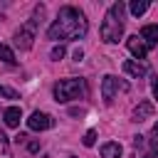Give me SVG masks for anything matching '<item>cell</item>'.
<instances>
[{"mask_svg": "<svg viewBox=\"0 0 158 158\" xmlns=\"http://www.w3.org/2000/svg\"><path fill=\"white\" fill-rule=\"evenodd\" d=\"M86 30H89V25H86L84 12H81L79 7L64 5V7L57 12L54 22L49 25L47 37H49V40H81V37L86 35Z\"/></svg>", "mask_w": 158, "mask_h": 158, "instance_id": "cell-1", "label": "cell"}, {"mask_svg": "<svg viewBox=\"0 0 158 158\" xmlns=\"http://www.w3.org/2000/svg\"><path fill=\"white\" fill-rule=\"evenodd\" d=\"M123 10H126L123 2H114L106 10V15L101 20V27H99V35L106 44H116L123 37Z\"/></svg>", "mask_w": 158, "mask_h": 158, "instance_id": "cell-2", "label": "cell"}, {"mask_svg": "<svg viewBox=\"0 0 158 158\" xmlns=\"http://www.w3.org/2000/svg\"><path fill=\"white\" fill-rule=\"evenodd\" d=\"M86 96V81L81 77H72V79H59L54 84V99L67 104L72 99H84Z\"/></svg>", "mask_w": 158, "mask_h": 158, "instance_id": "cell-3", "label": "cell"}, {"mask_svg": "<svg viewBox=\"0 0 158 158\" xmlns=\"http://www.w3.org/2000/svg\"><path fill=\"white\" fill-rule=\"evenodd\" d=\"M35 30H37V17L27 20L17 32H15V47L17 49H30L35 42Z\"/></svg>", "mask_w": 158, "mask_h": 158, "instance_id": "cell-4", "label": "cell"}, {"mask_svg": "<svg viewBox=\"0 0 158 158\" xmlns=\"http://www.w3.org/2000/svg\"><path fill=\"white\" fill-rule=\"evenodd\" d=\"M116 91H128V84L121 81V79H116L114 74H106L101 79V96H104V101L111 104L114 96H116Z\"/></svg>", "mask_w": 158, "mask_h": 158, "instance_id": "cell-5", "label": "cell"}, {"mask_svg": "<svg viewBox=\"0 0 158 158\" xmlns=\"http://www.w3.org/2000/svg\"><path fill=\"white\" fill-rule=\"evenodd\" d=\"M27 126H30L32 131H47V128L52 126V116L44 114V111H35V114L27 118Z\"/></svg>", "mask_w": 158, "mask_h": 158, "instance_id": "cell-6", "label": "cell"}, {"mask_svg": "<svg viewBox=\"0 0 158 158\" xmlns=\"http://www.w3.org/2000/svg\"><path fill=\"white\" fill-rule=\"evenodd\" d=\"M126 47H128V52H131L136 59H146V54H148V47H146V42H143L138 35L128 37V40H126Z\"/></svg>", "mask_w": 158, "mask_h": 158, "instance_id": "cell-7", "label": "cell"}, {"mask_svg": "<svg viewBox=\"0 0 158 158\" xmlns=\"http://www.w3.org/2000/svg\"><path fill=\"white\" fill-rule=\"evenodd\" d=\"M151 116H153V104H151V101H141V104L133 109V114H131V121L141 123V121H146V118H151Z\"/></svg>", "mask_w": 158, "mask_h": 158, "instance_id": "cell-8", "label": "cell"}, {"mask_svg": "<svg viewBox=\"0 0 158 158\" xmlns=\"http://www.w3.org/2000/svg\"><path fill=\"white\" fill-rule=\"evenodd\" d=\"M2 118H5V126H10V128H17V126H20V118H22V111H20V106H7V109L2 111Z\"/></svg>", "mask_w": 158, "mask_h": 158, "instance_id": "cell-9", "label": "cell"}, {"mask_svg": "<svg viewBox=\"0 0 158 158\" xmlns=\"http://www.w3.org/2000/svg\"><path fill=\"white\" fill-rule=\"evenodd\" d=\"M141 40L146 42V47H158V25L141 27Z\"/></svg>", "mask_w": 158, "mask_h": 158, "instance_id": "cell-10", "label": "cell"}, {"mask_svg": "<svg viewBox=\"0 0 158 158\" xmlns=\"http://www.w3.org/2000/svg\"><path fill=\"white\" fill-rule=\"evenodd\" d=\"M123 72L128 74V77H133V79H141V77H146V67L141 64V62H133V59H128V62H123Z\"/></svg>", "mask_w": 158, "mask_h": 158, "instance_id": "cell-11", "label": "cell"}, {"mask_svg": "<svg viewBox=\"0 0 158 158\" xmlns=\"http://www.w3.org/2000/svg\"><path fill=\"white\" fill-rule=\"evenodd\" d=\"M121 153H123V148L116 141H109L101 146V158H121Z\"/></svg>", "mask_w": 158, "mask_h": 158, "instance_id": "cell-12", "label": "cell"}, {"mask_svg": "<svg viewBox=\"0 0 158 158\" xmlns=\"http://www.w3.org/2000/svg\"><path fill=\"white\" fill-rule=\"evenodd\" d=\"M128 10H131L133 17H138V15H143V12L148 10V0H133V2L128 5Z\"/></svg>", "mask_w": 158, "mask_h": 158, "instance_id": "cell-13", "label": "cell"}, {"mask_svg": "<svg viewBox=\"0 0 158 158\" xmlns=\"http://www.w3.org/2000/svg\"><path fill=\"white\" fill-rule=\"evenodd\" d=\"M0 59H5L7 64H15L17 59H15V54H12V49L10 47H5V44H0Z\"/></svg>", "mask_w": 158, "mask_h": 158, "instance_id": "cell-14", "label": "cell"}, {"mask_svg": "<svg viewBox=\"0 0 158 158\" xmlns=\"http://www.w3.org/2000/svg\"><path fill=\"white\" fill-rule=\"evenodd\" d=\"M0 96H5V99H20V94H17L15 89L5 86V84H0Z\"/></svg>", "mask_w": 158, "mask_h": 158, "instance_id": "cell-15", "label": "cell"}, {"mask_svg": "<svg viewBox=\"0 0 158 158\" xmlns=\"http://www.w3.org/2000/svg\"><path fill=\"white\" fill-rule=\"evenodd\" d=\"M64 52H67V49H64V44H57V47L52 49V54H49V57H52L54 62H59V59L64 57Z\"/></svg>", "mask_w": 158, "mask_h": 158, "instance_id": "cell-16", "label": "cell"}, {"mask_svg": "<svg viewBox=\"0 0 158 158\" xmlns=\"http://www.w3.org/2000/svg\"><path fill=\"white\" fill-rule=\"evenodd\" d=\"M94 141H96V131L91 128V131L84 133V146H94Z\"/></svg>", "mask_w": 158, "mask_h": 158, "instance_id": "cell-17", "label": "cell"}, {"mask_svg": "<svg viewBox=\"0 0 158 158\" xmlns=\"http://www.w3.org/2000/svg\"><path fill=\"white\" fill-rule=\"evenodd\" d=\"M151 89H153V96L158 99V74H153V77H151Z\"/></svg>", "mask_w": 158, "mask_h": 158, "instance_id": "cell-18", "label": "cell"}, {"mask_svg": "<svg viewBox=\"0 0 158 158\" xmlns=\"http://www.w3.org/2000/svg\"><path fill=\"white\" fill-rule=\"evenodd\" d=\"M0 153H7V138L2 131H0Z\"/></svg>", "mask_w": 158, "mask_h": 158, "instance_id": "cell-19", "label": "cell"}, {"mask_svg": "<svg viewBox=\"0 0 158 158\" xmlns=\"http://www.w3.org/2000/svg\"><path fill=\"white\" fill-rule=\"evenodd\" d=\"M81 59H84V52L77 47V49H74V62H81Z\"/></svg>", "mask_w": 158, "mask_h": 158, "instance_id": "cell-20", "label": "cell"}, {"mask_svg": "<svg viewBox=\"0 0 158 158\" xmlns=\"http://www.w3.org/2000/svg\"><path fill=\"white\" fill-rule=\"evenodd\" d=\"M143 158H156V153H153V151H151V153H146V156H143Z\"/></svg>", "mask_w": 158, "mask_h": 158, "instance_id": "cell-21", "label": "cell"}, {"mask_svg": "<svg viewBox=\"0 0 158 158\" xmlns=\"http://www.w3.org/2000/svg\"><path fill=\"white\" fill-rule=\"evenodd\" d=\"M153 133H156V136H158V121H156V123H153Z\"/></svg>", "mask_w": 158, "mask_h": 158, "instance_id": "cell-22", "label": "cell"}]
</instances>
